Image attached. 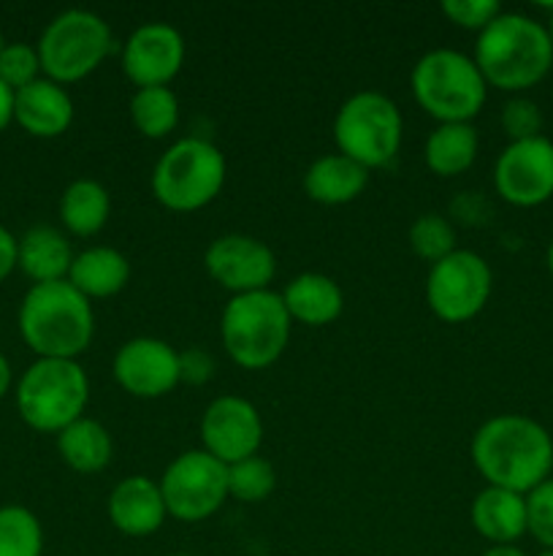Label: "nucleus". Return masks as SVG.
I'll use <instances>...</instances> for the list:
<instances>
[{
	"label": "nucleus",
	"instance_id": "6e6552de",
	"mask_svg": "<svg viewBox=\"0 0 553 556\" xmlns=\"http://www.w3.org/2000/svg\"><path fill=\"white\" fill-rule=\"evenodd\" d=\"M41 71L57 85L87 79L114 49V33L101 14L68 9L43 27L36 43Z\"/></svg>",
	"mask_w": 553,
	"mask_h": 556
},
{
	"label": "nucleus",
	"instance_id": "4be33fe9",
	"mask_svg": "<svg viewBox=\"0 0 553 556\" xmlns=\"http://www.w3.org/2000/svg\"><path fill=\"white\" fill-rule=\"evenodd\" d=\"M291 320H298L304 326H329L345 309V293L331 277L320 271H304L293 277L287 288L282 291Z\"/></svg>",
	"mask_w": 553,
	"mask_h": 556
},
{
	"label": "nucleus",
	"instance_id": "412c9836",
	"mask_svg": "<svg viewBox=\"0 0 553 556\" xmlns=\"http://www.w3.org/2000/svg\"><path fill=\"white\" fill-rule=\"evenodd\" d=\"M369 172L342 152L320 155L304 174V190L312 201L325 206H342L356 201L366 190Z\"/></svg>",
	"mask_w": 553,
	"mask_h": 556
},
{
	"label": "nucleus",
	"instance_id": "f8f14e48",
	"mask_svg": "<svg viewBox=\"0 0 553 556\" xmlns=\"http://www.w3.org/2000/svg\"><path fill=\"white\" fill-rule=\"evenodd\" d=\"M493 185L507 204L531 210L553 199V141L548 136L510 141L493 163Z\"/></svg>",
	"mask_w": 553,
	"mask_h": 556
},
{
	"label": "nucleus",
	"instance_id": "58836bf2",
	"mask_svg": "<svg viewBox=\"0 0 553 556\" xmlns=\"http://www.w3.org/2000/svg\"><path fill=\"white\" fill-rule=\"evenodd\" d=\"M483 556H526L518 546H488Z\"/></svg>",
	"mask_w": 553,
	"mask_h": 556
},
{
	"label": "nucleus",
	"instance_id": "c85d7f7f",
	"mask_svg": "<svg viewBox=\"0 0 553 556\" xmlns=\"http://www.w3.org/2000/svg\"><path fill=\"white\" fill-rule=\"evenodd\" d=\"M276 489V470L263 456H247L228 467V497L239 503H263L274 494Z\"/></svg>",
	"mask_w": 553,
	"mask_h": 556
},
{
	"label": "nucleus",
	"instance_id": "e433bc0d",
	"mask_svg": "<svg viewBox=\"0 0 553 556\" xmlns=\"http://www.w3.org/2000/svg\"><path fill=\"white\" fill-rule=\"evenodd\" d=\"M14 123V90L0 81V134Z\"/></svg>",
	"mask_w": 553,
	"mask_h": 556
},
{
	"label": "nucleus",
	"instance_id": "2f4dec72",
	"mask_svg": "<svg viewBox=\"0 0 553 556\" xmlns=\"http://www.w3.org/2000/svg\"><path fill=\"white\" fill-rule=\"evenodd\" d=\"M526 532L542 552H553V476L526 494Z\"/></svg>",
	"mask_w": 553,
	"mask_h": 556
},
{
	"label": "nucleus",
	"instance_id": "79ce46f5",
	"mask_svg": "<svg viewBox=\"0 0 553 556\" xmlns=\"http://www.w3.org/2000/svg\"><path fill=\"white\" fill-rule=\"evenodd\" d=\"M548 33H551V41H553V14H551V20H548Z\"/></svg>",
	"mask_w": 553,
	"mask_h": 556
},
{
	"label": "nucleus",
	"instance_id": "bb28decb",
	"mask_svg": "<svg viewBox=\"0 0 553 556\" xmlns=\"http://www.w3.org/2000/svg\"><path fill=\"white\" fill-rule=\"evenodd\" d=\"M130 119L146 139H166L179 125V101L171 87H139L130 98Z\"/></svg>",
	"mask_w": 553,
	"mask_h": 556
},
{
	"label": "nucleus",
	"instance_id": "6ab92c4d",
	"mask_svg": "<svg viewBox=\"0 0 553 556\" xmlns=\"http://www.w3.org/2000/svg\"><path fill=\"white\" fill-rule=\"evenodd\" d=\"M470 521L491 546H515L526 535V494L486 486L472 500Z\"/></svg>",
	"mask_w": 553,
	"mask_h": 556
},
{
	"label": "nucleus",
	"instance_id": "9b49d317",
	"mask_svg": "<svg viewBox=\"0 0 553 556\" xmlns=\"http://www.w3.org/2000/svg\"><path fill=\"white\" fill-rule=\"evenodd\" d=\"M491 291V266L472 250H453L428 269V309L445 324H466V320L477 318L486 309Z\"/></svg>",
	"mask_w": 553,
	"mask_h": 556
},
{
	"label": "nucleus",
	"instance_id": "37998d69",
	"mask_svg": "<svg viewBox=\"0 0 553 556\" xmlns=\"http://www.w3.org/2000/svg\"><path fill=\"white\" fill-rule=\"evenodd\" d=\"M540 556H553V552H542Z\"/></svg>",
	"mask_w": 553,
	"mask_h": 556
},
{
	"label": "nucleus",
	"instance_id": "4468645a",
	"mask_svg": "<svg viewBox=\"0 0 553 556\" xmlns=\"http://www.w3.org/2000/svg\"><path fill=\"white\" fill-rule=\"evenodd\" d=\"M112 372L119 389L139 400H160L182 383L179 351L157 337H133L119 345Z\"/></svg>",
	"mask_w": 553,
	"mask_h": 556
},
{
	"label": "nucleus",
	"instance_id": "f03ea898",
	"mask_svg": "<svg viewBox=\"0 0 553 556\" xmlns=\"http://www.w3.org/2000/svg\"><path fill=\"white\" fill-rule=\"evenodd\" d=\"M472 60L488 87L524 92L540 85L553 68L551 33L535 16L502 11L486 30L477 33Z\"/></svg>",
	"mask_w": 553,
	"mask_h": 556
},
{
	"label": "nucleus",
	"instance_id": "c9c22d12",
	"mask_svg": "<svg viewBox=\"0 0 553 556\" xmlns=\"http://www.w3.org/2000/svg\"><path fill=\"white\" fill-rule=\"evenodd\" d=\"M16 255H20V239L9 228L0 226V282L16 269Z\"/></svg>",
	"mask_w": 553,
	"mask_h": 556
},
{
	"label": "nucleus",
	"instance_id": "c756f323",
	"mask_svg": "<svg viewBox=\"0 0 553 556\" xmlns=\"http://www.w3.org/2000/svg\"><path fill=\"white\" fill-rule=\"evenodd\" d=\"M407 239H410L412 253H415L417 258L428 261V264H437V261H442L445 255L459 250L455 248L453 226H450L442 215H434V212L415 217Z\"/></svg>",
	"mask_w": 553,
	"mask_h": 556
},
{
	"label": "nucleus",
	"instance_id": "cd10ccee",
	"mask_svg": "<svg viewBox=\"0 0 553 556\" xmlns=\"http://www.w3.org/2000/svg\"><path fill=\"white\" fill-rule=\"evenodd\" d=\"M0 556H43V527L25 505L0 508Z\"/></svg>",
	"mask_w": 553,
	"mask_h": 556
},
{
	"label": "nucleus",
	"instance_id": "f3484780",
	"mask_svg": "<svg viewBox=\"0 0 553 556\" xmlns=\"http://www.w3.org/2000/svg\"><path fill=\"white\" fill-rule=\"evenodd\" d=\"M114 530L128 538H150L166 525L168 510L163 503L160 483L144 476H130L112 489L106 503Z\"/></svg>",
	"mask_w": 553,
	"mask_h": 556
},
{
	"label": "nucleus",
	"instance_id": "1a4fd4ad",
	"mask_svg": "<svg viewBox=\"0 0 553 556\" xmlns=\"http://www.w3.org/2000/svg\"><path fill=\"white\" fill-rule=\"evenodd\" d=\"M404 119L394 98L377 90H363L347 98L334 117V141L342 155L363 168L388 166L399 155Z\"/></svg>",
	"mask_w": 553,
	"mask_h": 556
},
{
	"label": "nucleus",
	"instance_id": "9d476101",
	"mask_svg": "<svg viewBox=\"0 0 553 556\" xmlns=\"http://www.w3.org/2000/svg\"><path fill=\"white\" fill-rule=\"evenodd\" d=\"M157 483L168 516L184 525H198L226 505L228 465L206 454L204 448L184 451L166 467Z\"/></svg>",
	"mask_w": 553,
	"mask_h": 556
},
{
	"label": "nucleus",
	"instance_id": "473e14b6",
	"mask_svg": "<svg viewBox=\"0 0 553 556\" xmlns=\"http://www.w3.org/2000/svg\"><path fill=\"white\" fill-rule=\"evenodd\" d=\"M502 130L510 141L542 136V112L531 98L515 96L502 106Z\"/></svg>",
	"mask_w": 553,
	"mask_h": 556
},
{
	"label": "nucleus",
	"instance_id": "dca6fc26",
	"mask_svg": "<svg viewBox=\"0 0 553 556\" xmlns=\"http://www.w3.org/2000/svg\"><path fill=\"white\" fill-rule=\"evenodd\" d=\"M184 38L168 22H146L136 27L123 47V74L139 87H168L182 71Z\"/></svg>",
	"mask_w": 553,
	"mask_h": 556
},
{
	"label": "nucleus",
	"instance_id": "a19ab883",
	"mask_svg": "<svg viewBox=\"0 0 553 556\" xmlns=\"http://www.w3.org/2000/svg\"><path fill=\"white\" fill-rule=\"evenodd\" d=\"M5 43H9V41H5V38H3V33H0V54H3V49H5Z\"/></svg>",
	"mask_w": 553,
	"mask_h": 556
},
{
	"label": "nucleus",
	"instance_id": "ddd939ff",
	"mask_svg": "<svg viewBox=\"0 0 553 556\" xmlns=\"http://www.w3.org/2000/svg\"><path fill=\"white\" fill-rule=\"evenodd\" d=\"M204 266L217 286L231 291V296H242L269 291L276 275V255L269 244L247 233H222L206 248Z\"/></svg>",
	"mask_w": 553,
	"mask_h": 556
},
{
	"label": "nucleus",
	"instance_id": "39448f33",
	"mask_svg": "<svg viewBox=\"0 0 553 556\" xmlns=\"http://www.w3.org/2000/svg\"><path fill=\"white\" fill-rule=\"evenodd\" d=\"M415 103L442 123H472L483 112L488 81L470 54L459 49H432L423 54L410 74Z\"/></svg>",
	"mask_w": 553,
	"mask_h": 556
},
{
	"label": "nucleus",
	"instance_id": "c03bdc74",
	"mask_svg": "<svg viewBox=\"0 0 553 556\" xmlns=\"http://www.w3.org/2000/svg\"><path fill=\"white\" fill-rule=\"evenodd\" d=\"M173 556H195V554H173Z\"/></svg>",
	"mask_w": 553,
	"mask_h": 556
},
{
	"label": "nucleus",
	"instance_id": "7ed1b4c3",
	"mask_svg": "<svg viewBox=\"0 0 553 556\" xmlns=\"http://www.w3.org/2000/svg\"><path fill=\"white\" fill-rule=\"evenodd\" d=\"M16 326L25 345L38 358L76 362L95 334V313L90 299L68 280L38 282L27 288Z\"/></svg>",
	"mask_w": 553,
	"mask_h": 556
},
{
	"label": "nucleus",
	"instance_id": "7c9ffc66",
	"mask_svg": "<svg viewBox=\"0 0 553 556\" xmlns=\"http://www.w3.org/2000/svg\"><path fill=\"white\" fill-rule=\"evenodd\" d=\"M41 58L33 43L25 41H9L5 43L3 54H0V81L11 90H22V87L33 85L41 79Z\"/></svg>",
	"mask_w": 553,
	"mask_h": 556
},
{
	"label": "nucleus",
	"instance_id": "a211bd4d",
	"mask_svg": "<svg viewBox=\"0 0 553 556\" xmlns=\"http://www.w3.org/2000/svg\"><path fill=\"white\" fill-rule=\"evenodd\" d=\"M14 123L36 139H57L74 123V101L63 85L41 76L14 92Z\"/></svg>",
	"mask_w": 553,
	"mask_h": 556
},
{
	"label": "nucleus",
	"instance_id": "72a5a7b5",
	"mask_svg": "<svg viewBox=\"0 0 553 556\" xmlns=\"http://www.w3.org/2000/svg\"><path fill=\"white\" fill-rule=\"evenodd\" d=\"M442 14L448 16L453 25L464 27V30H486L499 14L502 5L497 0H442Z\"/></svg>",
	"mask_w": 553,
	"mask_h": 556
},
{
	"label": "nucleus",
	"instance_id": "423d86ee",
	"mask_svg": "<svg viewBox=\"0 0 553 556\" xmlns=\"http://www.w3.org/2000/svg\"><path fill=\"white\" fill-rule=\"evenodd\" d=\"M291 324L282 293L271 288L231 296L220 318L222 348L242 369H266L285 353Z\"/></svg>",
	"mask_w": 553,
	"mask_h": 556
},
{
	"label": "nucleus",
	"instance_id": "4c0bfd02",
	"mask_svg": "<svg viewBox=\"0 0 553 556\" xmlns=\"http://www.w3.org/2000/svg\"><path fill=\"white\" fill-rule=\"evenodd\" d=\"M11 386H14V369H11L9 358H5L3 353H0V400H3V396L9 394Z\"/></svg>",
	"mask_w": 553,
	"mask_h": 556
},
{
	"label": "nucleus",
	"instance_id": "aec40b11",
	"mask_svg": "<svg viewBox=\"0 0 553 556\" xmlns=\"http://www.w3.org/2000/svg\"><path fill=\"white\" fill-rule=\"evenodd\" d=\"M74 250L65 233L54 226H33L20 237V255H16V269L30 277L33 286L38 282L68 280L70 264H74Z\"/></svg>",
	"mask_w": 553,
	"mask_h": 556
},
{
	"label": "nucleus",
	"instance_id": "f257e3e1",
	"mask_svg": "<svg viewBox=\"0 0 553 556\" xmlns=\"http://www.w3.org/2000/svg\"><path fill=\"white\" fill-rule=\"evenodd\" d=\"M472 465L488 486L529 494L553 472V438L520 413L488 418L472 434Z\"/></svg>",
	"mask_w": 553,
	"mask_h": 556
},
{
	"label": "nucleus",
	"instance_id": "a878e982",
	"mask_svg": "<svg viewBox=\"0 0 553 556\" xmlns=\"http://www.w3.org/2000/svg\"><path fill=\"white\" fill-rule=\"evenodd\" d=\"M477 130L472 123H442L428 134L423 161L437 177H459L477 157Z\"/></svg>",
	"mask_w": 553,
	"mask_h": 556
},
{
	"label": "nucleus",
	"instance_id": "0eeeda50",
	"mask_svg": "<svg viewBox=\"0 0 553 556\" xmlns=\"http://www.w3.org/2000/svg\"><path fill=\"white\" fill-rule=\"evenodd\" d=\"M228 163L217 144L201 136L179 139L152 168V193L171 212H198L220 195Z\"/></svg>",
	"mask_w": 553,
	"mask_h": 556
},
{
	"label": "nucleus",
	"instance_id": "f704fd0d",
	"mask_svg": "<svg viewBox=\"0 0 553 556\" xmlns=\"http://www.w3.org/2000/svg\"><path fill=\"white\" fill-rule=\"evenodd\" d=\"M179 375H182V383L204 386L215 375V362L201 348H190V351L179 353Z\"/></svg>",
	"mask_w": 553,
	"mask_h": 556
},
{
	"label": "nucleus",
	"instance_id": "5701e85b",
	"mask_svg": "<svg viewBox=\"0 0 553 556\" xmlns=\"http://www.w3.org/2000/svg\"><path fill=\"white\" fill-rule=\"evenodd\" d=\"M130 280V264L117 248L95 244L74 255L68 282L87 299H108L125 291Z\"/></svg>",
	"mask_w": 553,
	"mask_h": 556
},
{
	"label": "nucleus",
	"instance_id": "2eb2a0df",
	"mask_svg": "<svg viewBox=\"0 0 553 556\" xmlns=\"http://www.w3.org/2000/svg\"><path fill=\"white\" fill-rule=\"evenodd\" d=\"M201 443L206 454L228 467L255 456L263 443V421L258 407L244 396H217L201 416Z\"/></svg>",
	"mask_w": 553,
	"mask_h": 556
},
{
	"label": "nucleus",
	"instance_id": "ea45409f",
	"mask_svg": "<svg viewBox=\"0 0 553 556\" xmlns=\"http://www.w3.org/2000/svg\"><path fill=\"white\" fill-rule=\"evenodd\" d=\"M545 264H548V271H551V277H553V239H551V244H548V253H545Z\"/></svg>",
	"mask_w": 553,
	"mask_h": 556
},
{
	"label": "nucleus",
	"instance_id": "20e7f679",
	"mask_svg": "<svg viewBox=\"0 0 553 556\" xmlns=\"http://www.w3.org/2000/svg\"><path fill=\"white\" fill-rule=\"evenodd\" d=\"M16 413L41 434H60L79 421L90 402V378L79 362L36 358L16 380Z\"/></svg>",
	"mask_w": 553,
	"mask_h": 556
},
{
	"label": "nucleus",
	"instance_id": "b1692460",
	"mask_svg": "<svg viewBox=\"0 0 553 556\" xmlns=\"http://www.w3.org/2000/svg\"><path fill=\"white\" fill-rule=\"evenodd\" d=\"M57 454L74 472L95 476L106 470L114 456L112 434L95 418L81 416L57 434Z\"/></svg>",
	"mask_w": 553,
	"mask_h": 556
},
{
	"label": "nucleus",
	"instance_id": "393cba45",
	"mask_svg": "<svg viewBox=\"0 0 553 556\" xmlns=\"http://www.w3.org/2000/svg\"><path fill=\"white\" fill-rule=\"evenodd\" d=\"M112 215V195L98 179H74L60 195V223L74 237H95Z\"/></svg>",
	"mask_w": 553,
	"mask_h": 556
}]
</instances>
